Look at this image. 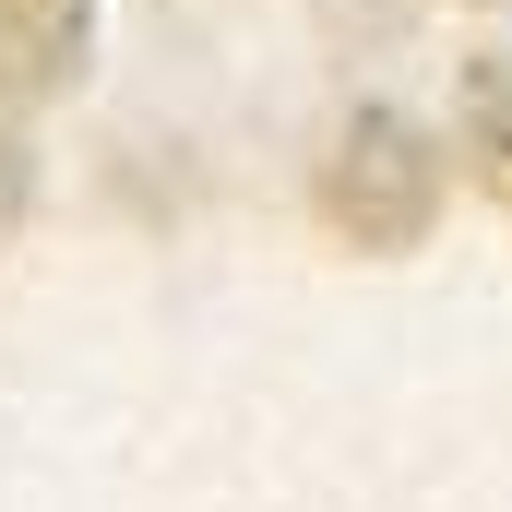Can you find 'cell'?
Wrapping results in <instances>:
<instances>
[{"label":"cell","instance_id":"6da1fadb","mask_svg":"<svg viewBox=\"0 0 512 512\" xmlns=\"http://www.w3.org/2000/svg\"><path fill=\"white\" fill-rule=\"evenodd\" d=\"M310 215H322V239H346V251H370V262L417 251L429 215H441V155H429V131L393 120V108L334 120L322 179H310Z\"/></svg>","mask_w":512,"mask_h":512},{"label":"cell","instance_id":"7a4b0ae2","mask_svg":"<svg viewBox=\"0 0 512 512\" xmlns=\"http://www.w3.org/2000/svg\"><path fill=\"white\" fill-rule=\"evenodd\" d=\"M84 36H96V0H0V108L60 96Z\"/></svg>","mask_w":512,"mask_h":512},{"label":"cell","instance_id":"3957f363","mask_svg":"<svg viewBox=\"0 0 512 512\" xmlns=\"http://www.w3.org/2000/svg\"><path fill=\"white\" fill-rule=\"evenodd\" d=\"M465 155H477L489 203L512 215V48H489V60L465 72Z\"/></svg>","mask_w":512,"mask_h":512}]
</instances>
